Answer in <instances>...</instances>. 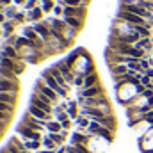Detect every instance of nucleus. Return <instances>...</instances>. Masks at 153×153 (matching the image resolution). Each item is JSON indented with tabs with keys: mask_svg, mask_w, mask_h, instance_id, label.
Wrapping results in <instances>:
<instances>
[{
	"mask_svg": "<svg viewBox=\"0 0 153 153\" xmlns=\"http://www.w3.org/2000/svg\"><path fill=\"white\" fill-rule=\"evenodd\" d=\"M80 102H82V107H96V109H103V111L111 112L109 102H107V98L103 94L96 96V98H80Z\"/></svg>",
	"mask_w": 153,
	"mask_h": 153,
	"instance_id": "obj_1",
	"label": "nucleus"
},
{
	"mask_svg": "<svg viewBox=\"0 0 153 153\" xmlns=\"http://www.w3.org/2000/svg\"><path fill=\"white\" fill-rule=\"evenodd\" d=\"M41 78H43V82H45L48 87H52V89H53L59 96H66V94H68V91H66L64 87H61V85H59V82L53 78V75H52L48 70H45V71L41 73Z\"/></svg>",
	"mask_w": 153,
	"mask_h": 153,
	"instance_id": "obj_2",
	"label": "nucleus"
},
{
	"mask_svg": "<svg viewBox=\"0 0 153 153\" xmlns=\"http://www.w3.org/2000/svg\"><path fill=\"white\" fill-rule=\"evenodd\" d=\"M30 105H36L39 107L41 111H45V112H52V102H50V98H46L45 94H41V93H34L32 94V98H30Z\"/></svg>",
	"mask_w": 153,
	"mask_h": 153,
	"instance_id": "obj_3",
	"label": "nucleus"
},
{
	"mask_svg": "<svg viewBox=\"0 0 153 153\" xmlns=\"http://www.w3.org/2000/svg\"><path fill=\"white\" fill-rule=\"evenodd\" d=\"M117 18H119L121 22L130 23V25H150L148 20H144V18H141V16H137V14H134V13H128V11H119Z\"/></svg>",
	"mask_w": 153,
	"mask_h": 153,
	"instance_id": "obj_4",
	"label": "nucleus"
},
{
	"mask_svg": "<svg viewBox=\"0 0 153 153\" xmlns=\"http://www.w3.org/2000/svg\"><path fill=\"white\" fill-rule=\"evenodd\" d=\"M36 91L41 93V94H45L46 98H50V102L53 103V102H57V98H59V94L52 89V87H48L45 82H43V78H39L38 82H36Z\"/></svg>",
	"mask_w": 153,
	"mask_h": 153,
	"instance_id": "obj_5",
	"label": "nucleus"
},
{
	"mask_svg": "<svg viewBox=\"0 0 153 153\" xmlns=\"http://www.w3.org/2000/svg\"><path fill=\"white\" fill-rule=\"evenodd\" d=\"M16 132H18V135H22V137H25L29 141H39V132H36L34 128H30V126H27L23 123L16 128Z\"/></svg>",
	"mask_w": 153,
	"mask_h": 153,
	"instance_id": "obj_6",
	"label": "nucleus"
},
{
	"mask_svg": "<svg viewBox=\"0 0 153 153\" xmlns=\"http://www.w3.org/2000/svg\"><path fill=\"white\" fill-rule=\"evenodd\" d=\"M32 27H34V30L38 32V36L43 39L45 43L50 39V36H52V34H50V25H48L46 22H38V23H34Z\"/></svg>",
	"mask_w": 153,
	"mask_h": 153,
	"instance_id": "obj_7",
	"label": "nucleus"
},
{
	"mask_svg": "<svg viewBox=\"0 0 153 153\" xmlns=\"http://www.w3.org/2000/svg\"><path fill=\"white\" fill-rule=\"evenodd\" d=\"M103 94V89L102 85H93V87H85L80 91V98H96V96H102Z\"/></svg>",
	"mask_w": 153,
	"mask_h": 153,
	"instance_id": "obj_8",
	"label": "nucleus"
},
{
	"mask_svg": "<svg viewBox=\"0 0 153 153\" xmlns=\"http://www.w3.org/2000/svg\"><path fill=\"white\" fill-rule=\"evenodd\" d=\"M0 93H13V94H16L18 93V82L16 80L0 78Z\"/></svg>",
	"mask_w": 153,
	"mask_h": 153,
	"instance_id": "obj_9",
	"label": "nucleus"
},
{
	"mask_svg": "<svg viewBox=\"0 0 153 153\" xmlns=\"http://www.w3.org/2000/svg\"><path fill=\"white\" fill-rule=\"evenodd\" d=\"M55 66L59 68V71L62 73V76L66 78V82H68V84H73V82H75V76L76 75H73V70H71L66 62H59V64H55Z\"/></svg>",
	"mask_w": 153,
	"mask_h": 153,
	"instance_id": "obj_10",
	"label": "nucleus"
},
{
	"mask_svg": "<svg viewBox=\"0 0 153 153\" xmlns=\"http://www.w3.org/2000/svg\"><path fill=\"white\" fill-rule=\"evenodd\" d=\"M4 57H9V59H13V61H23L22 59V55H20V52L14 48V46H11V45H5L4 48H2V52H0Z\"/></svg>",
	"mask_w": 153,
	"mask_h": 153,
	"instance_id": "obj_11",
	"label": "nucleus"
},
{
	"mask_svg": "<svg viewBox=\"0 0 153 153\" xmlns=\"http://www.w3.org/2000/svg\"><path fill=\"white\" fill-rule=\"evenodd\" d=\"M48 71H50V73L53 75V78H55V80L59 82V85H61V87H64L66 91L70 89V85H68V82H66V78L62 76V73L59 71V68H57V66H52V68H48Z\"/></svg>",
	"mask_w": 153,
	"mask_h": 153,
	"instance_id": "obj_12",
	"label": "nucleus"
},
{
	"mask_svg": "<svg viewBox=\"0 0 153 153\" xmlns=\"http://www.w3.org/2000/svg\"><path fill=\"white\" fill-rule=\"evenodd\" d=\"M29 114L34 116L36 119H41V121H50V114L45 112V111H41L36 105H30V107H29Z\"/></svg>",
	"mask_w": 153,
	"mask_h": 153,
	"instance_id": "obj_13",
	"label": "nucleus"
},
{
	"mask_svg": "<svg viewBox=\"0 0 153 153\" xmlns=\"http://www.w3.org/2000/svg\"><path fill=\"white\" fill-rule=\"evenodd\" d=\"M111 71H112L114 78H117V76L126 75L130 70H128V66H126V64H112V66H111Z\"/></svg>",
	"mask_w": 153,
	"mask_h": 153,
	"instance_id": "obj_14",
	"label": "nucleus"
},
{
	"mask_svg": "<svg viewBox=\"0 0 153 153\" xmlns=\"http://www.w3.org/2000/svg\"><path fill=\"white\" fill-rule=\"evenodd\" d=\"M71 141H73V144H82V146H85V143L89 141V134L75 132V134L71 135Z\"/></svg>",
	"mask_w": 153,
	"mask_h": 153,
	"instance_id": "obj_15",
	"label": "nucleus"
},
{
	"mask_svg": "<svg viewBox=\"0 0 153 153\" xmlns=\"http://www.w3.org/2000/svg\"><path fill=\"white\" fill-rule=\"evenodd\" d=\"M135 48H139V50H144V52H148V50H152L153 45H152V39L150 38H141L135 45H134Z\"/></svg>",
	"mask_w": 153,
	"mask_h": 153,
	"instance_id": "obj_16",
	"label": "nucleus"
},
{
	"mask_svg": "<svg viewBox=\"0 0 153 153\" xmlns=\"http://www.w3.org/2000/svg\"><path fill=\"white\" fill-rule=\"evenodd\" d=\"M93 85H98V75L93 71V73H87L84 78V89L85 87H93Z\"/></svg>",
	"mask_w": 153,
	"mask_h": 153,
	"instance_id": "obj_17",
	"label": "nucleus"
},
{
	"mask_svg": "<svg viewBox=\"0 0 153 153\" xmlns=\"http://www.w3.org/2000/svg\"><path fill=\"white\" fill-rule=\"evenodd\" d=\"M16 62H18V61H13V59H9V57L0 55V66H4V68H7V70H11V71H14Z\"/></svg>",
	"mask_w": 153,
	"mask_h": 153,
	"instance_id": "obj_18",
	"label": "nucleus"
},
{
	"mask_svg": "<svg viewBox=\"0 0 153 153\" xmlns=\"http://www.w3.org/2000/svg\"><path fill=\"white\" fill-rule=\"evenodd\" d=\"M23 36H25L27 39H30V41H34V43L41 39L38 36V32L34 30V27H25V29H23Z\"/></svg>",
	"mask_w": 153,
	"mask_h": 153,
	"instance_id": "obj_19",
	"label": "nucleus"
},
{
	"mask_svg": "<svg viewBox=\"0 0 153 153\" xmlns=\"http://www.w3.org/2000/svg\"><path fill=\"white\" fill-rule=\"evenodd\" d=\"M64 22H66V25H68V27H71V29H75V30H78V29L82 27V20H80V18H76V16L64 18Z\"/></svg>",
	"mask_w": 153,
	"mask_h": 153,
	"instance_id": "obj_20",
	"label": "nucleus"
},
{
	"mask_svg": "<svg viewBox=\"0 0 153 153\" xmlns=\"http://www.w3.org/2000/svg\"><path fill=\"white\" fill-rule=\"evenodd\" d=\"M0 102L14 105L16 103V94H13V93H0Z\"/></svg>",
	"mask_w": 153,
	"mask_h": 153,
	"instance_id": "obj_21",
	"label": "nucleus"
},
{
	"mask_svg": "<svg viewBox=\"0 0 153 153\" xmlns=\"http://www.w3.org/2000/svg\"><path fill=\"white\" fill-rule=\"evenodd\" d=\"M41 16H43V9L41 7H36V9H32V11H29V20H32L34 23H38L39 20H41Z\"/></svg>",
	"mask_w": 153,
	"mask_h": 153,
	"instance_id": "obj_22",
	"label": "nucleus"
},
{
	"mask_svg": "<svg viewBox=\"0 0 153 153\" xmlns=\"http://www.w3.org/2000/svg\"><path fill=\"white\" fill-rule=\"evenodd\" d=\"M0 78H5V80H16V75H14V71H11V70L0 66Z\"/></svg>",
	"mask_w": 153,
	"mask_h": 153,
	"instance_id": "obj_23",
	"label": "nucleus"
},
{
	"mask_svg": "<svg viewBox=\"0 0 153 153\" xmlns=\"http://www.w3.org/2000/svg\"><path fill=\"white\" fill-rule=\"evenodd\" d=\"M2 29H4V32H2L4 36H7V38H9V36H13V30H14V22H9V20H7L5 23H2Z\"/></svg>",
	"mask_w": 153,
	"mask_h": 153,
	"instance_id": "obj_24",
	"label": "nucleus"
},
{
	"mask_svg": "<svg viewBox=\"0 0 153 153\" xmlns=\"http://www.w3.org/2000/svg\"><path fill=\"white\" fill-rule=\"evenodd\" d=\"M46 128L50 130V134H57V132L62 128V125H61L59 121H48V123H46Z\"/></svg>",
	"mask_w": 153,
	"mask_h": 153,
	"instance_id": "obj_25",
	"label": "nucleus"
},
{
	"mask_svg": "<svg viewBox=\"0 0 153 153\" xmlns=\"http://www.w3.org/2000/svg\"><path fill=\"white\" fill-rule=\"evenodd\" d=\"M53 7H55L53 0H43V4H41L43 13H50V11H53Z\"/></svg>",
	"mask_w": 153,
	"mask_h": 153,
	"instance_id": "obj_26",
	"label": "nucleus"
},
{
	"mask_svg": "<svg viewBox=\"0 0 153 153\" xmlns=\"http://www.w3.org/2000/svg\"><path fill=\"white\" fill-rule=\"evenodd\" d=\"M4 14H5V18H9V20H14V16H16L18 13H16V9H14L13 5H9V7H5V9H4Z\"/></svg>",
	"mask_w": 153,
	"mask_h": 153,
	"instance_id": "obj_27",
	"label": "nucleus"
},
{
	"mask_svg": "<svg viewBox=\"0 0 153 153\" xmlns=\"http://www.w3.org/2000/svg\"><path fill=\"white\" fill-rule=\"evenodd\" d=\"M43 146H45L46 150H50V152H53L57 144H55V143H53V141H52L50 137H45V139H43Z\"/></svg>",
	"mask_w": 153,
	"mask_h": 153,
	"instance_id": "obj_28",
	"label": "nucleus"
},
{
	"mask_svg": "<svg viewBox=\"0 0 153 153\" xmlns=\"http://www.w3.org/2000/svg\"><path fill=\"white\" fill-rule=\"evenodd\" d=\"M0 111H2V112H9V114H13V112H14V105H9V103L0 102Z\"/></svg>",
	"mask_w": 153,
	"mask_h": 153,
	"instance_id": "obj_29",
	"label": "nucleus"
},
{
	"mask_svg": "<svg viewBox=\"0 0 153 153\" xmlns=\"http://www.w3.org/2000/svg\"><path fill=\"white\" fill-rule=\"evenodd\" d=\"M68 116L71 117V119H76L78 116H76V107L75 103H70V107H68Z\"/></svg>",
	"mask_w": 153,
	"mask_h": 153,
	"instance_id": "obj_30",
	"label": "nucleus"
},
{
	"mask_svg": "<svg viewBox=\"0 0 153 153\" xmlns=\"http://www.w3.org/2000/svg\"><path fill=\"white\" fill-rule=\"evenodd\" d=\"M48 137H50V139H52V141H53L55 144H57V143H62V141H64V134H62V135H61V134H50Z\"/></svg>",
	"mask_w": 153,
	"mask_h": 153,
	"instance_id": "obj_31",
	"label": "nucleus"
},
{
	"mask_svg": "<svg viewBox=\"0 0 153 153\" xmlns=\"http://www.w3.org/2000/svg\"><path fill=\"white\" fill-rule=\"evenodd\" d=\"M55 117H57V121H59V123H62V121H66V119H70V116H68V112H64V111H59Z\"/></svg>",
	"mask_w": 153,
	"mask_h": 153,
	"instance_id": "obj_32",
	"label": "nucleus"
},
{
	"mask_svg": "<svg viewBox=\"0 0 153 153\" xmlns=\"http://www.w3.org/2000/svg\"><path fill=\"white\" fill-rule=\"evenodd\" d=\"M38 7V0H27L25 2V9L27 11H32V9H36Z\"/></svg>",
	"mask_w": 153,
	"mask_h": 153,
	"instance_id": "obj_33",
	"label": "nucleus"
},
{
	"mask_svg": "<svg viewBox=\"0 0 153 153\" xmlns=\"http://www.w3.org/2000/svg\"><path fill=\"white\" fill-rule=\"evenodd\" d=\"M84 78H85V75L75 76V82H73V85H76V87H82V89H84Z\"/></svg>",
	"mask_w": 153,
	"mask_h": 153,
	"instance_id": "obj_34",
	"label": "nucleus"
},
{
	"mask_svg": "<svg viewBox=\"0 0 153 153\" xmlns=\"http://www.w3.org/2000/svg\"><path fill=\"white\" fill-rule=\"evenodd\" d=\"M62 13H64V5H55V7H53V14H55V16H61Z\"/></svg>",
	"mask_w": 153,
	"mask_h": 153,
	"instance_id": "obj_35",
	"label": "nucleus"
},
{
	"mask_svg": "<svg viewBox=\"0 0 153 153\" xmlns=\"http://www.w3.org/2000/svg\"><path fill=\"white\" fill-rule=\"evenodd\" d=\"M141 66H143V70H144V71H146V70H150V68H152V66H150V59H146V57H144V59H141Z\"/></svg>",
	"mask_w": 153,
	"mask_h": 153,
	"instance_id": "obj_36",
	"label": "nucleus"
},
{
	"mask_svg": "<svg viewBox=\"0 0 153 153\" xmlns=\"http://www.w3.org/2000/svg\"><path fill=\"white\" fill-rule=\"evenodd\" d=\"M9 119H11V114H9V112H2V111H0V121H2V123H7Z\"/></svg>",
	"mask_w": 153,
	"mask_h": 153,
	"instance_id": "obj_37",
	"label": "nucleus"
},
{
	"mask_svg": "<svg viewBox=\"0 0 153 153\" xmlns=\"http://www.w3.org/2000/svg\"><path fill=\"white\" fill-rule=\"evenodd\" d=\"M144 119H146L148 123H152V125H153V109H152V111H148V112L144 114Z\"/></svg>",
	"mask_w": 153,
	"mask_h": 153,
	"instance_id": "obj_38",
	"label": "nucleus"
},
{
	"mask_svg": "<svg viewBox=\"0 0 153 153\" xmlns=\"http://www.w3.org/2000/svg\"><path fill=\"white\" fill-rule=\"evenodd\" d=\"M14 22H25V14H23V13H18V14L14 16Z\"/></svg>",
	"mask_w": 153,
	"mask_h": 153,
	"instance_id": "obj_39",
	"label": "nucleus"
},
{
	"mask_svg": "<svg viewBox=\"0 0 153 153\" xmlns=\"http://www.w3.org/2000/svg\"><path fill=\"white\" fill-rule=\"evenodd\" d=\"M144 75H146V76H150V78L153 80V68H150V70H146V71H144Z\"/></svg>",
	"mask_w": 153,
	"mask_h": 153,
	"instance_id": "obj_40",
	"label": "nucleus"
},
{
	"mask_svg": "<svg viewBox=\"0 0 153 153\" xmlns=\"http://www.w3.org/2000/svg\"><path fill=\"white\" fill-rule=\"evenodd\" d=\"M11 2H13V0H0V4H2L4 7H9V5H11Z\"/></svg>",
	"mask_w": 153,
	"mask_h": 153,
	"instance_id": "obj_41",
	"label": "nucleus"
},
{
	"mask_svg": "<svg viewBox=\"0 0 153 153\" xmlns=\"http://www.w3.org/2000/svg\"><path fill=\"white\" fill-rule=\"evenodd\" d=\"M61 125H62V128H70V119H66V121H62Z\"/></svg>",
	"mask_w": 153,
	"mask_h": 153,
	"instance_id": "obj_42",
	"label": "nucleus"
},
{
	"mask_svg": "<svg viewBox=\"0 0 153 153\" xmlns=\"http://www.w3.org/2000/svg\"><path fill=\"white\" fill-rule=\"evenodd\" d=\"M13 2H14V4H25L27 0H13Z\"/></svg>",
	"mask_w": 153,
	"mask_h": 153,
	"instance_id": "obj_43",
	"label": "nucleus"
},
{
	"mask_svg": "<svg viewBox=\"0 0 153 153\" xmlns=\"http://www.w3.org/2000/svg\"><path fill=\"white\" fill-rule=\"evenodd\" d=\"M4 125H5V123H2V121H0V130H2V128H4Z\"/></svg>",
	"mask_w": 153,
	"mask_h": 153,
	"instance_id": "obj_44",
	"label": "nucleus"
},
{
	"mask_svg": "<svg viewBox=\"0 0 153 153\" xmlns=\"http://www.w3.org/2000/svg\"><path fill=\"white\" fill-rule=\"evenodd\" d=\"M0 153H11V152H7V150H5V148H4V150H2V152Z\"/></svg>",
	"mask_w": 153,
	"mask_h": 153,
	"instance_id": "obj_45",
	"label": "nucleus"
},
{
	"mask_svg": "<svg viewBox=\"0 0 153 153\" xmlns=\"http://www.w3.org/2000/svg\"><path fill=\"white\" fill-rule=\"evenodd\" d=\"M150 66L153 68V59H150Z\"/></svg>",
	"mask_w": 153,
	"mask_h": 153,
	"instance_id": "obj_46",
	"label": "nucleus"
},
{
	"mask_svg": "<svg viewBox=\"0 0 153 153\" xmlns=\"http://www.w3.org/2000/svg\"><path fill=\"white\" fill-rule=\"evenodd\" d=\"M41 153H52V152H50V150H46V152H41Z\"/></svg>",
	"mask_w": 153,
	"mask_h": 153,
	"instance_id": "obj_47",
	"label": "nucleus"
},
{
	"mask_svg": "<svg viewBox=\"0 0 153 153\" xmlns=\"http://www.w3.org/2000/svg\"><path fill=\"white\" fill-rule=\"evenodd\" d=\"M152 53H153V48H152Z\"/></svg>",
	"mask_w": 153,
	"mask_h": 153,
	"instance_id": "obj_48",
	"label": "nucleus"
},
{
	"mask_svg": "<svg viewBox=\"0 0 153 153\" xmlns=\"http://www.w3.org/2000/svg\"><path fill=\"white\" fill-rule=\"evenodd\" d=\"M150 2H153V0H150Z\"/></svg>",
	"mask_w": 153,
	"mask_h": 153,
	"instance_id": "obj_49",
	"label": "nucleus"
}]
</instances>
